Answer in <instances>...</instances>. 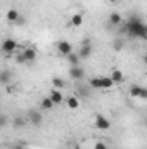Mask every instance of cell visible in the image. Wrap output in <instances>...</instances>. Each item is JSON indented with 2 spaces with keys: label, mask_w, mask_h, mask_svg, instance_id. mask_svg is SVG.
<instances>
[{
  "label": "cell",
  "mask_w": 147,
  "mask_h": 149,
  "mask_svg": "<svg viewBox=\"0 0 147 149\" xmlns=\"http://www.w3.org/2000/svg\"><path fill=\"white\" fill-rule=\"evenodd\" d=\"M146 23H142V19L133 14L126 21V35L130 38H146Z\"/></svg>",
  "instance_id": "6da1fadb"
},
{
  "label": "cell",
  "mask_w": 147,
  "mask_h": 149,
  "mask_svg": "<svg viewBox=\"0 0 147 149\" xmlns=\"http://www.w3.org/2000/svg\"><path fill=\"white\" fill-rule=\"evenodd\" d=\"M26 121H30L31 125H42V121H43V116H42V109H30V111L26 113Z\"/></svg>",
  "instance_id": "7a4b0ae2"
},
{
  "label": "cell",
  "mask_w": 147,
  "mask_h": 149,
  "mask_svg": "<svg viewBox=\"0 0 147 149\" xmlns=\"http://www.w3.org/2000/svg\"><path fill=\"white\" fill-rule=\"evenodd\" d=\"M16 49H17V42H16L14 38H5V40L2 42V52H3L5 56L14 54Z\"/></svg>",
  "instance_id": "3957f363"
},
{
  "label": "cell",
  "mask_w": 147,
  "mask_h": 149,
  "mask_svg": "<svg viewBox=\"0 0 147 149\" xmlns=\"http://www.w3.org/2000/svg\"><path fill=\"white\" fill-rule=\"evenodd\" d=\"M55 49H57V52H59L61 56H64V57H68V56L73 52V45H71L68 40H61V42H57V43H55Z\"/></svg>",
  "instance_id": "277c9868"
},
{
  "label": "cell",
  "mask_w": 147,
  "mask_h": 149,
  "mask_svg": "<svg viewBox=\"0 0 147 149\" xmlns=\"http://www.w3.org/2000/svg\"><path fill=\"white\" fill-rule=\"evenodd\" d=\"M78 56H80V59H83V61L92 56V43H90L88 40H85V42L81 43V47H80V50H78Z\"/></svg>",
  "instance_id": "5b68a950"
},
{
  "label": "cell",
  "mask_w": 147,
  "mask_h": 149,
  "mask_svg": "<svg viewBox=\"0 0 147 149\" xmlns=\"http://www.w3.org/2000/svg\"><path fill=\"white\" fill-rule=\"evenodd\" d=\"M69 78L74 81H81L85 78V70L81 66H71L69 68Z\"/></svg>",
  "instance_id": "8992f818"
},
{
  "label": "cell",
  "mask_w": 147,
  "mask_h": 149,
  "mask_svg": "<svg viewBox=\"0 0 147 149\" xmlns=\"http://www.w3.org/2000/svg\"><path fill=\"white\" fill-rule=\"evenodd\" d=\"M95 127H97L99 130H109L111 121L104 116V114H95Z\"/></svg>",
  "instance_id": "52a82bcc"
},
{
  "label": "cell",
  "mask_w": 147,
  "mask_h": 149,
  "mask_svg": "<svg viewBox=\"0 0 147 149\" xmlns=\"http://www.w3.org/2000/svg\"><path fill=\"white\" fill-rule=\"evenodd\" d=\"M109 24L111 26H121L123 24V16L119 12H111L109 14Z\"/></svg>",
  "instance_id": "ba28073f"
},
{
  "label": "cell",
  "mask_w": 147,
  "mask_h": 149,
  "mask_svg": "<svg viewBox=\"0 0 147 149\" xmlns=\"http://www.w3.org/2000/svg\"><path fill=\"white\" fill-rule=\"evenodd\" d=\"M49 97L52 99V102H54V104H61V102L64 101V97H62V94H61V92H59L57 88H54V90L50 92V95H49Z\"/></svg>",
  "instance_id": "9c48e42d"
},
{
  "label": "cell",
  "mask_w": 147,
  "mask_h": 149,
  "mask_svg": "<svg viewBox=\"0 0 147 149\" xmlns=\"http://www.w3.org/2000/svg\"><path fill=\"white\" fill-rule=\"evenodd\" d=\"M55 104L52 102V99L50 97H43L42 101H40V109H43V111H49V109H52Z\"/></svg>",
  "instance_id": "30bf717a"
},
{
  "label": "cell",
  "mask_w": 147,
  "mask_h": 149,
  "mask_svg": "<svg viewBox=\"0 0 147 149\" xmlns=\"http://www.w3.org/2000/svg\"><path fill=\"white\" fill-rule=\"evenodd\" d=\"M23 52H24V57H26V61H28V63H33V61L37 59V50H35V49L28 47V49H24Z\"/></svg>",
  "instance_id": "8fae6325"
},
{
  "label": "cell",
  "mask_w": 147,
  "mask_h": 149,
  "mask_svg": "<svg viewBox=\"0 0 147 149\" xmlns=\"http://www.w3.org/2000/svg\"><path fill=\"white\" fill-rule=\"evenodd\" d=\"M109 76L114 80V83H123V81H125V74L121 73L119 70H112Z\"/></svg>",
  "instance_id": "7c38bea8"
},
{
  "label": "cell",
  "mask_w": 147,
  "mask_h": 149,
  "mask_svg": "<svg viewBox=\"0 0 147 149\" xmlns=\"http://www.w3.org/2000/svg\"><path fill=\"white\" fill-rule=\"evenodd\" d=\"M90 88H97V90H104L102 88V80H101V76H94V78H90Z\"/></svg>",
  "instance_id": "4fadbf2b"
},
{
  "label": "cell",
  "mask_w": 147,
  "mask_h": 149,
  "mask_svg": "<svg viewBox=\"0 0 147 149\" xmlns=\"http://www.w3.org/2000/svg\"><path fill=\"white\" fill-rule=\"evenodd\" d=\"M69 24H71V26H76V28L81 26V24H83V14H73L71 19H69Z\"/></svg>",
  "instance_id": "5bb4252c"
},
{
  "label": "cell",
  "mask_w": 147,
  "mask_h": 149,
  "mask_svg": "<svg viewBox=\"0 0 147 149\" xmlns=\"http://www.w3.org/2000/svg\"><path fill=\"white\" fill-rule=\"evenodd\" d=\"M19 12L16 10V9H10V10H7V21H10V23H17L19 21Z\"/></svg>",
  "instance_id": "9a60e30c"
},
{
  "label": "cell",
  "mask_w": 147,
  "mask_h": 149,
  "mask_svg": "<svg viewBox=\"0 0 147 149\" xmlns=\"http://www.w3.org/2000/svg\"><path fill=\"white\" fill-rule=\"evenodd\" d=\"M101 80H102V88L104 90H109V88L114 87V80L111 76H101Z\"/></svg>",
  "instance_id": "2e32d148"
},
{
  "label": "cell",
  "mask_w": 147,
  "mask_h": 149,
  "mask_svg": "<svg viewBox=\"0 0 147 149\" xmlns=\"http://www.w3.org/2000/svg\"><path fill=\"white\" fill-rule=\"evenodd\" d=\"M66 104H68V108H69V109H76V108L80 106V99H78V97H74V95H69V97L66 99Z\"/></svg>",
  "instance_id": "e0dca14e"
},
{
  "label": "cell",
  "mask_w": 147,
  "mask_h": 149,
  "mask_svg": "<svg viewBox=\"0 0 147 149\" xmlns=\"http://www.w3.org/2000/svg\"><path fill=\"white\" fill-rule=\"evenodd\" d=\"M66 59H68V63H69L71 66H80V61H81V59H80V56H78L76 52H71Z\"/></svg>",
  "instance_id": "ac0fdd59"
},
{
  "label": "cell",
  "mask_w": 147,
  "mask_h": 149,
  "mask_svg": "<svg viewBox=\"0 0 147 149\" xmlns=\"http://www.w3.org/2000/svg\"><path fill=\"white\" fill-rule=\"evenodd\" d=\"M140 92H142V87L140 85H132L130 87V95L132 97H139L140 99Z\"/></svg>",
  "instance_id": "d6986e66"
},
{
  "label": "cell",
  "mask_w": 147,
  "mask_h": 149,
  "mask_svg": "<svg viewBox=\"0 0 147 149\" xmlns=\"http://www.w3.org/2000/svg\"><path fill=\"white\" fill-rule=\"evenodd\" d=\"M52 85H54V88H62L66 85V81L62 78H59V76H54L52 78Z\"/></svg>",
  "instance_id": "ffe728a7"
},
{
  "label": "cell",
  "mask_w": 147,
  "mask_h": 149,
  "mask_svg": "<svg viewBox=\"0 0 147 149\" xmlns=\"http://www.w3.org/2000/svg\"><path fill=\"white\" fill-rule=\"evenodd\" d=\"M123 47H125V40H123V38H116V40L112 42V49H114V50H121Z\"/></svg>",
  "instance_id": "44dd1931"
},
{
  "label": "cell",
  "mask_w": 147,
  "mask_h": 149,
  "mask_svg": "<svg viewBox=\"0 0 147 149\" xmlns=\"http://www.w3.org/2000/svg\"><path fill=\"white\" fill-rule=\"evenodd\" d=\"M9 80H10V74H9L7 70H3L2 71V76H0V83L2 85H9Z\"/></svg>",
  "instance_id": "7402d4cb"
},
{
  "label": "cell",
  "mask_w": 147,
  "mask_h": 149,
  "mask_svg": "<svg viewBox=\"0 0 147 149\" xmlns=\"http://www.w3.org/2000/svg\"><path fill=\"white\" fill-rule=\"evenodd\" d=\"M14 59H16V63H17V64H24V63H28V61H26V57H24V52L16 54V56H14Z\"/></svg>",
  "instance_id": "603a6c76"
},
{
  "label": "cell",
  "mask_w": 147,
  "mask_h": 149,
  "mask_svg": "<svg viewBox=\"0 0 147 149\" xmlns=\"http://www.w3.org/2000/svg\"><path fill=\"white\" fill-rule=\"evenodd\" d=\"M94 149H107V146H106L104 142H95V146H94Z\"/></svg>",
  "instance_id": "cb8c5ba5"
},
{
  "label": "cell",
  "mask_w": 147,
  "mask_h": 149,
  "mask_svg": "<svg viewBox=\"0 0 147 149\" xmlns=\"http://www.w3.org/2000/svg\"><path fill=\"white\" fill-rule=\"evenodd\" d=\"M14 125H16V127H21V125H24V120H23V118H16V120H14Z\"/></svg>",
  "instance_id": "d4e9b609"
},
{
  "label": "cell",
  "mask_w": 147,
  "mask_h": 149,
  "mask_svg": "<svg viewBox=\"0 0 147 149\" xmlns=\"http://www.w3.org/2000/svg\"><path fill=\"white\" fill-rule=\"evenodd\" d=\"M140 99H147V87H142V92H140Z\"/></svg>",
  "instance_id": "484cf974"
},
{
  "label": "cell",
  "mask_w": 147,
  "mask_h": 149,
  "mask_svg": "<svg viewBox=\"0 0 147 149\" xmlns=\"http://www.w3.org/2000/svg\"><path fill=\"white\" fill-rule=\"evenodd\" d=\"M78 94H80V95H83V97H88V92H87V90H83V87H80Z\"/></svg>",
  "instance_id": "4316f807"
},
{
  "label": "cell",
  "mask_w": 147,
  "mask_h": 149,
  "mask_svg": "<svg viewBox=\"0 0 147 149\" xmlns=\"http://www.w3.org/2000/svg\"><path fill=\"white\" fill-rule=\"evenodd\" d=\"M12 149H26V146H24V144H14Z\"/></svg>",
  "instance_id": "83f0119b"
},
{
  "label": "cell",
  "mask_w": 147,
  "mask_h": 149,
  "mask_svg": "<svg viewBox=\"0 0 147 149\" xmlns=\"http://www.w3.org/2000/svg\"><path fill=\"white\" fill-rule=\"evenodd\" d=\"M144 63H146V64H147V54H146V56H144Z\"/></svg>",
  "instance_id": "f1b7e54d"
},
{
  "label": "cell",
  "mask_w": 147,
  "mask_h": 149,
  "mask_svg": "<svg viewBox=\"0 0 147 149\" xmlns=\"http://www.w3.org/2000/svg\"><path fill=\"white\" fill-rule=\"evenodd\" d=\"M111 3H116V2H119V0H109Z\"/></svg>",
  "instance_id": "f546056e"
},
{
  "label": "cell",
  "mask_w": 147,
  "mask_h": 149,
  "mask_svg": "<svg viewBox=\"0 0 147 149\" xmlns=\"http://www.w3.org/2000/svg\"><path fill=\"white\" fill-rule=\"evenodd\" d=\"M146 127H147V118H146Z\"/></svg>",
  "instance_id": "4dcf8cb0"
}]
</instances>
